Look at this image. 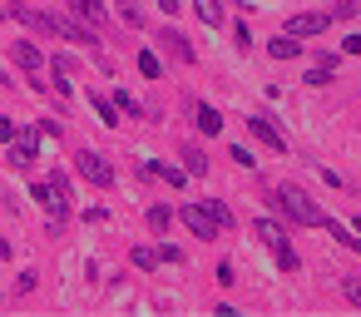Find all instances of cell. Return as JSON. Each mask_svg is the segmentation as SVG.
<instances>
[{
    "label": "cell",
    "mask_w": 361,
    "mask_h": 317,
    "mask_svg": "<svg viewBox=\"0 0 361 317\" xmlns=\"http://www.w3.org/2000/svg\"><path fill=\"white\" fill-rule=\"evenodd\" d=\"M267 203H272L282 218H292L297 228H331V213H326V208H317V203H312L302 189H292V184H272Z\"/></svg>",
    "instance_id": "6da1fadb"
},
{
    "label": "cell",
    "mask_w": 361,
    "mask_h": 317,
    "mask_svg": "<svg viewBox=\"0 0 361 317\" xmlns=\"http://www.w3.org/2000/svg\"><path fill=\"white\" fill-rule=\"evenodd\" d=\"M11 16H16V20H25V25H35V30H50V35L70 40V45H90V40H94V30H90V25L65 20V16H40V11H20V6H11Z\"/></svg>",
    "instance_id": "7a4b0ae2"
},
{
    "label": "cell",
    "mask_w": 361,
    "mask_h": 317,
    "mask_svg": "<svg viewBox=\"0 0 361 317\" xmlns=\"http://www.w3.org/2000/svg\"><path fill=\"white\" fill-rule=\"evenodd\" d=\"M252 238H257V243L272 253V263H277L282 273H297V268H302V258H297V248L287 243V228H282V223H272V218H257V223H252Z\"/></svg>",
    "instance_id": "3957f363"
},
{
    "label": "cell",
    "mask_w": 361,
    "mask_h": 317,
    "mask_svg": "<svg viewBox=\"0 0 361 317\" xmlns=\"http://www.w3.org/2000/svg\"><path fill=\"white\" fill-rule=\"evenodd\" d=\"M40 134H45V129H20V134L6 144V159H11L16 169H30V164L40 159Z\"/></svg>",
    "instance_id": "277c9868"
},
{
    "label": "cell",
    "mask_w": 361,
    "mask_h": 317,
    "mask_svg": "<svg viewBox=\"0 0 361 317\" xmlns=\"http://www.w3.org/2000/svg\"><path fill=\"white\" fill-rule=\"evenodd\" d=\"M75 169H80L94 189H109V184H114V169H109V159H104L99 149H80V154H75Z\"/></svg>",
    "instance_id": "5b68a950"
},
{
    "label": "cell",
    "mask_w": 361,
    "mask_h": 317,
    "mask_svg": "<svg viewBox=\"0 0 361 317\" xmlns=\"http://www.w3.org/2000/svg\"><path fill=\"white\" fill-rule=\"evenodd\" d=\"M178 218H183L198 238H213V233L223 228V223H218V213H213V203H183V208H178Z\"/></svg>",
    "instance_id": "8992f818"
},
{
    "label": "cell",
    "mask_w": 361,
    "mask_h": 317,
    "mask_svg": "<svg viewBox=\"0 0 361 317\" xmlns=\"http://www.w3.org/2000/svg\"><path fill=\"white\" fill-rule=\"evenodd\" d=\"M247 129L267 144V149H277V154H287V139H282V129L272 124V114H247Z\"/></svg>",
    "instance_id": "52a82bcc"
},
{
    "label": "cell",
    "mask_w": 361,
    "mask_h": 317,
    "mask_svg": "<svg viewBox=\"0 0 361 317\" xmlns=\"http://www.w3.org/2000/svg\"><path fill=\"white\" fill-rule=\"evenodd\" d=\"M331 20H336V16H292L282 30H287V35H297V40H307V35H322Z\"/></svg>",
    "instance_id": "ba28073f"
},
{
    "label": "cell",
    "mask_w": 361,
    "mask_h": 317,
    "mask_svg": "<svg viewBox=\"0 0 361 317\" xmlns=\"http://www.w3.org/2000/svg\"><path fill=\"white\" fill-rule=\"evenodd\" d=\"M159 40L169 45V55H173L178 65H193V45H188V35H178L173 25H164V30H159Z\"/></svg>",
    "instance_id": "9c48e42d"
},
{
    "label": "cell",
    "mask_w": 361,
    "mask_h": 317,
    "mask_svg": "<svg viewBox=\"0 0 361 317\" xmlns=\"http://www.w3.org/2000/svg\"><path fill=\"white\" fill-rule=\"evenodd\" d=\"M267 55H272V60H297V55H302V40L282 30L277 40H267Z\"/></svg>",
    "instance_id": "30bf717a"
},
{
    "label": "cell",
    "mask_w": 361,
    "mask_h": 317,
    "mask_svg": "<svg viewBox=\"0 0 361 317\" xmlns=\"http://www.w3.org/2000/svg\"><path fill=\"white\" fill-rule=\"evenodd\" d=\"M16 65L25 70V75H40V65H45V55L30 45V40H16Z\"/></svg>",
    "instance_id": "8fae6325"
},
{
    "label": "cell",
    "mask_w": 361,
    "mask_h": 317,
    "mask_svg": "<svg viewBox=\"0 0 361 317\" xmlns=\"http://www.w3.org/2000/svg\"><path fill=\"white\" fill-rule=\"evenodd\" d=\"M144 174H159V179H169L173 189H178L183 179H193V174H188L183 164H159V159H149V164H144Z\"/></svg>",
    "instance_id": "7c38bea8"
},
{
    "label": "cell",
    "mask_w": 361,
    "mask_h": 317,
    "mask_svg": "<svg viewBox=\"0 0 361 317\" xmlns=\"http://www.w3.org/2000/svg\"><path fill=\"white\" fill-rule=\"evenodd\" d=\"M178 159H183V169H188L193 179H203V174H208V159H203V149H198V144H183V154H178Z\"/></svg>",
    "instance_id": "4fadbf2b"
},
{
    "label": "cell",
    "mask_w": 361,
    "mask_h": 317,
    "mask_svg": "<svg viewBox=\"0 0 361 317\" xmlns=\"http://www.w3.org/2000/svg\"><path fill=\"white\" fill-rule=\"evenodd\" d=\"M90 104H94V114H99V124H109V129L119 124V104H114V100H104V95H90Z\"/></svg>",
    "instance_id": "5bb4252c"
},
{
    "label": "cell",
    "mask_w": 361,
    "mask_h": 317,
    "mask_svg": "<svg viewBox=\"0 0 361 317\" xmlns=\"http://www.w3.org/2000/svg\"><path fill=\"white\" fill-rule=\"evenodd\" d=\"M326 233H331V238H336L346 253H361V238H356V228H346V223H336V218H331V228H326Z\"/></svg>",
    "instance_id": "9a60e30c"
},
{
    "label": "cell",
    "mask_w": 361,
    "mask_h": 317,
    "mask_svg": "<svg viewBox=\"0 0 361 317\" xmlns=\"http://www.w3.org/2000/svg\"><path fill=\"white\" fill-rule=\"evenodd\" d=\"M198 129H203V134H223V114H218L213 104H198Z\"/></svg>",
    "instance_id": "2e32d148"
},
{
    "label": "cell",
    "mask_w": 361,
    "mask_h": 317,
    "mask_svg": "<svg viewBox=\"0 0 361 317\" xmlns=\"http://www.w3.org/2000/svg\"><path fill=\"white\" fill-rule=\"evenodd\" d=\"M193 11H198L203 25H223V6H218V0H193Z\"/></svg>",
    "instance_id": "e0dca14e"
},
{
    "label": "cell",
    "mask_w": 361,
    "mask_h": 317,
    "mask_svg": "<svg viewBox=\"0 0 361 317\" xmlns=\"http://www.w3.org/2000/svg\"><path fill=\"white\" fill-rule=\"evenodd\" d=\"M70 6H75V16H80V20H94V25L104 20V6H99V0H70Z\"/></svg>",
    "instance_id": "ac0fdd59"
},
{
    "label": "cell",
    "mask_w": 361,
    "mask_h": 317,
    "mask_svg": "<svg viewBox=\"0 0 361 317\" xmlns=\"http://www.w3.org/2000/svg\"><path fill=\"white\" fill-rule=\"evenodd\" d=\"M139 75H144V80H159V75H164V65H159L154 50H139Z\"/></svg>",
    "instance_id": "d6986e66"
},
{
    "label": "cell",
    "mask_w": 361,
    "mask_h": 317,
    "mask_svg": "<svg viewBox=\"0 0 361 317\" xmlns=\"http://www.w3.org/2000/svg\"><path fill=\"white\" fill-rule=\"evenodd\" d=\"M169 223H173V208H169V203H154V208H149V228H154V233H164Z\"/></svg>",
    "instance_id": "ffe728a7"
},
{
    "label": "cell",
    "mask_w": 361,
    "mask_h": 317,
    "mask_svg": "<svg viewBox=\"0 0 361 317\" xmlns=\"http://www.w3.org/2000/svg\"><path fill=\"white\" fill-rule=\"evenodd\" d=\"M159 263H164V248H134V268L149 273V268H159Z\"/></svg>",
    "instance_id": "44dd1931"
},
{
    "label": "cell",
    "mask_w": 361,
    "mask_h": 317,
    "mask_svg": "<svg viewBox=\"0 0 361 317\" xmlns=\"http://www.w3.org/2000/svg\"><path fill=\"white\" fill-rule=\"evenodd\" d=\"M119 20H129L134 30L144 25V6H139V0H119Z\"/></svg>",
    "instance_id": "7402d4cb"
},
{
    "label": "cell",
    "mask_w": 361,
    "mask_h": 317,
    "mask_svg": "<svg viewBox=\"0 0 361 317\" xmlns=\"http://www.w3.org/2000/svg\"><path fill=\"white\" fill-rule=\"evenodd\" d=\"M307 85H312V90H322V85H331V65H322V60H317V65L307 70Z\"/></svg>",
    "instance_id": "603a6c76"
},
{
    "label": "cell",
    "mask_w": 361,
    "mask_h": 317,
    "mask_svg": "<svg viewBox=\"0 0 361 317\" xmlns=\"http://www.w3.org/2000/svg\"><path fill=\"white\" fill-rule=\"evenodd\" d=\"M114 104H119V109H124V114H134V119H139V114H144V104H139V100H134V95H129V90H119V95H114Z\"/></svg>",
    "instance_id": "cb8c5ba5"
},
{
    "label": "cell",
    "mask_w": 361,
    "mask_h": 317,
    "mask_svg": "<svg viewBox=\"0 0 361 317\" xmlns=\"http://www.w3.org/2000/svg\"><path fill=\"white\" fill-rule=\"evenodd\" d=\"M228 159H233V164H243V169H252V164H257V159H252V149H243V144H233V149H228Z\"/></svg>",
    "instance_id": "d4e9b609"
},
{
    "label": "cell",
    "mask_w": 361,
    "mask_h": 317,
    "mask_svg": "<svg viewBox=\"0 0 361 317\" xmlns=\"http://www.w3.org/2000/svg\"><path fill=\"white\" fill-rule=\"evenodd\" d=\"M341 292H346V302L361 307V277H341Z\"/></svg>",
    "instance_id": "484cf974"
},
{
    "label": "cell",
    "mask_w": 361,
    "mask_h": 317,
    "mask_svg": "<svg viewBox=\"0 0 361 317\" xmlns=\"http://www.w3.org/2000/svg\"><path fill=\"white\" fill-rule=\"evenodd\" d=\"M16 134H20V129H16V119H6V114H0V139H6V144H11Z\"/></svg>",
    "instance_id": "4316f807"
},
{
    "label": "cell",
    "mask_w": 361,
    "mask_h": 317,
    "mask_svg": "<svg viewBox=\"0 0 361 317\" xmlns=\"http://www.w3.org/2000/svg\"><path fill=\"white\" fill-rule=\"evenodd\" d=\"M356 11H361V6H356V0H341V6H336L331 16H336V20H346V16H356Z\"/></svg>",
    "instance_id": "83f0119b"
},
{
    "label": "cell",
    "mask_w": 361,
    "mask_h": 317,
    "mask_svg": "<svg viewBox=\"0 0 361 317\" xmlns=\"http://www.w3.org/2000/svg\"><path fill=\"white\" fill-rule=\"evenodd\" d=\"M218 282H223V287H233V282H238V277H233V263H218Z\"/></svg>",
    "instance_id": "f1b7e54d"
},
{
    "label": "cell",
    "mask_w": 361,
    "mask_h": 317,
    "mask_svg": "<svg viewBox=\"0 0 361 317\" xmlns=\"http://www.w3.org/2000/svg\"><path fill=\"white\" fill-rule=\"evenodd\" d=\"M159 11L164 16H178V0H159Z\"/></svg>",
    "instance_id": "f546056e"
},
{
    "label": "cell",
    "mask_w": 361,
    "mask_h": 317,
    "mask_svg": "<svg viewBox=\"0 0 361 317\" xmlns=\"http://www.w3.org/2000/svg\"><path fill=\"white\" fill-rule=\"evenodd\" d=\"M346 55H361V35H351V40H346Z\"/></svg>",
    "instance_id": "4dcf8cb0"
},
{
    "label": "cell",
    "mask_w": 361,
    "mask_h": 317,
    "mask_svg": "<svg viewBox=\"0 0 361 317\" xmlns=\"http://www.w3.org/2000/svg\"><path fill=\"white\" fill-rule=\"evenodd\" d=\"M351 228H356V233H361V218H356V223H351Z\"/></svg>",
    "instance_id": "1f68e13d"
},
{
    "label": "cell",
    "mask_w": 361,
    "mask_h": 317,
    "mask_svg": "<svg viewBox=\"0 0 361 317\" xmlns=\"http://www.w3.org/2000/svg\"><path fill=\"white\" fill-rule=\"evenodd\" d=\"M238 6H243V0H238Z\"/></svg>",
    "instance_id": "d6a6232c"
}]
</instances>
